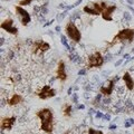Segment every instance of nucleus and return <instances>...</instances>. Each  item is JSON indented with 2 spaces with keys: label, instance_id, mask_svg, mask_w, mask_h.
I'll list each match as a JSON object with an SVG mask.
<instances>
[{
  "label": "nucleus",
  "instance_id": "nucleus-1",
  "mask_svg": "<svg viewBox=\"0 0 134 134\" xmlns=\"http://www.w3.org/2000/svg\"><path fill=\"white\" fill-rule=\"evenodd\" d=\"M36 116L40 120V130L47 134H53L54 131V114L50 108H41L36 113Z\"/></svg>",
  "mask_w": 134,
  "mask_h": 134
},
{
  "label": "nucleus",
  "instance_id": "nucleus-2",
  "mask_svg": "<svg viewBox=\"0 0 134 134\" xmlns=\"http://www.w3.org/2000/svg\"><path fill=\"white\" fill-rule=\"evenodd\" d=\"M110 6L107 1H96V2H90L87 6L83 8V11L86 12L88 15H93V16H98L102 15V12Z\"/></svg>",
  "mask_w": 134,
  "mask_h": 134
},
{
  "label": "nucleus",
  "instance_id": "nucleus-3",
  "mask_svg": "<svg viewBox=\"0 0 134 134\" xmlns=\"http://www.w3.org/2000/svg\"><path fill=\"white\" fill-rule=\"evenodd\" d=\"M134 40V28H124L122 30H120L119 32L115 35V37L113 38V43L111 44L114 45L117 41H122V43H129L131 44Z\"/></svg>",
  "mask_w": 134,
  "mask_h": 134
},
{
  "label": "nucleus",
  "instance_id": "nucleus-4",
  "mask_svg": "<svg viewBox=\"0 0 134 134\" xmlns=\"http://www.w3.org/2000/svg\"><path fill=\"white\" fill-rule=\"evenodd\" d=\"M65 31H66L67 37L70 40H73L74 43H79L82 40V34L79 31V29L77 28V26L75 25V23L72 21V20L69 23H67L65 27Z\"/></svg>",
  "mask_w": 134,
  "mask_h": 134
},
{
  "label": "nucleus",
  "instance_id": "nucleus-5",
  "mask_svg": "<svg viewBox=\"0 0 134 134\" xmlns=\"http://www.w3.org/2000/svg\"><path fill=\"white\" fill-rule=\"evenodd\" d=\"M104 64V57L99 52H94L87 58V68H98Z\"/></svg>",
  "mask_w": 134,
  "mask_h": 134
},
{
  "label": "nucleus",
  "instance_id": "nucleus-6",
  "mask_svg": "<svg viewBox=\"0 0 134 134\" xmlns=\"http://www.w3.org/2000/svg\"><path fill=\"white\" fill-rule=\"evenodd\" d=\"M49 49H50V45L47 41L44 40H36L31 46V52L35 55H43L46 52H48Z\"/></svg>",
  "mask_w": 134,
  "mask_h": 134
},
{
  "label": "nucleus",
  "instance_id": "nucleus-7",
  "mask_svg": "<svg viewBox=\"0 0 134 134\" xmlns=\"http://www.w3.org/2000/svg\"><path fill=\"white\" fill-rule=\"evenodd\" d=\"M15 10H16V15L18 17L19 21L21 23L23 26H27V25L31 21V17H30V14L25 10L21 6H15Z\"/></svg>",
  "mask_w": 134,
  "mask_h": 134
},
{
  "label": "nucleus",
  "instance_id": "nucleus-8",
  "mask_svg": "<svg viewBox=\"0 0 134 134\" xmlns=\"http://www.w3.org/2000/svg\"><path fill=\"white\" fill-rule=\"evenodd\" d=\"M116 81H117V77H114L112 79H108V81H106L102 86L99 87V93L102 94L103 96H110L113 93V91H114L115 82Z\"/></svg>",
  "mask_w": 134,
  "mask_h": 134
},
{
  "label": "nucleus",
  "instance_id": "nucleus-9",
  "mask_svg": "<svg viewBox=\"0 0 134 134\" xmlns=\"http://www.w3.org/2000/svg\"><path fill=\"white\" fill-rule=\"evenodd\" d=\"M56 95V90H54L50 85H44L41 87V90L37 93V96L40 99H48L52 98Z\"/></svg>",
  "mask_w": 134,
  "mask_h": 134
},
{
  "label": "nucleus",
  "instance_id": "nucleus-10",
  "mask_svg": "<svg viewBox=\"0 0 134 134\" xmlns=\"http://www.w3.org/2000/svg\"><path fill=\"white\" fill-rule=\"evenodd\" d=\"M14 24H15L14 19L12 18H7L5 21L0 25V28H1L2 30L7 31L8 34H10V35H17V34H18V28L15 27Z\"/></svg>",
  "mask_w": 134,
  "mask_h": 134
},
{
  "label": "nucleus",
  "instance_id": "nucleus-11",
  "mask_svg": "<svg viewBox=\"0 0 134 134\" xmlns=\"http://www.w3.org/2000/svg\"><path fill=\"white\" fill-rule=\"evenodd\" d=\"M56 77L59 79L60 82L67 81V73H66V64L64 60H59L57 64V70H56Z\"/></svg>",
  "mask_w": 134,
  "mask_h": 134
},
{
  "label": "nucleus",
  "instance_id": "nucleus-12",
  "mask_svg": "<svg viewBox=\"0 0 134 134\" xmlns=\"http://www.w3.org/2000/svg\"><path fill=\"white\" fill-rule=\"evenodd\" d=\"M16 122V116L3 117L1 120V130L2 131H10Z\"/></svg>",
  "mask_w": 134,
  "mask_h": 134
},
{
  "label": "nucleus",
  "instance_id": "nucleus-13",
  "mask_svg": "<svg viewBox=\"0 0 134 134\" xmlns=\"http://www.w3.org/2000/svg\"><path fill=\"white\" fill-rule=\"evenodd\" d=\"M116 10V5H110L102 12V18L105 21H113V12Z\"/></svg>",
  "mask_w": 134,
  "mask_h": 134
},
{
  "label": "nucleus",
  "instance_id": "nucleus-14",
  "mask_svg": "<svg viewBox=\"0 0 134 134\" xmlns=\"http://www.w3.org/2000/svg\"><path fill=\"white\" fill-rule=\"evenodd\" d=\"M123 81L125 83V87L130 91V92H132L134 90V79L133 77L131 76V74H130L129 72H125L123 74Z\"/></svg>",
  "mask_w": 134,
  "mask_h": 134
},
{
  "label": "nucleus",
  "instance_id": "nucleus-15",
  "mask_svg": "<svg viewBox=\"0 0 134 134\" xmlns=\"http://www.w3.org/2000/svg\"><path fill=\"white\" fill-rule=\"evenodd\" d=\"M24 102V97L20 94H14L11 96V97L8 99V106H16V105H18V104L20 103H23Z\"/></svg>",
  "mask_w": 134,
  "mask_h": 134
},
{
  "label": "nucleus",
  "instance_id": "nucleus-16",
  "mask_svg": "<svg viewBox=\"0 0 134 134\" xmlns=\"http://www.w3.org/2000/svg\"><path fill=\"white\" fill-rule=\"evenodd\" d=\"M72 111H73V106L70 104H65L64 108H63V113L66 117H70L72 116Z\"/></svg>",
  "mask_w": 134,
  "mask_h": 134
},
{
  "label": "nucleus",
  "instance_id": "nucleus-17",
  "mask_svg": "<svg viewBox=\"0 0 134 134\" xmlns=\"http://www.w3.org/2000/svg\"><path fill=\"white\" fill-rule=\"evenodd\" d=\"M87 133H88V134H104L102 131H100V130H95L93 127H90L88 131H87Z\"/></svg>",
  "mask_w": 134,
  "mask_h": 134
},
{
  "label": "nucleus",
  "instance_id": "nucleus-18",
  "mask_svg": "<svg viewBox=\"0 0 134 134\" xmlns=\"http://www.w3.org/2000/svg\"><path fill=\"white\" fill-rule=\"evenodd\" d=\"M32 0H20L19 1V6H28V5H31Z\"/></svg>",
  "mask_w": 134,
  "mask_h": 134
},
{
  "label": "nucleus",
  "instance_id": "nucleus-19",
  "mask_svg": "<svg viewBox=\"0 0 134 134\" xmlns=\"http://www.w3.org/2000/svg\"><path fill=\"white\" fill-rule=\"evenodd\" d=\"M64 134H70V132H69V131H66Z\"/></svg>",
  "mask_w": 134,
  "mask_h": 134
}]
</instances>
